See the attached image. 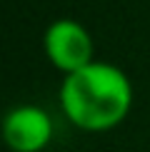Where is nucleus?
I'll use <instances>...</instances> for the list:
<instances>
[{"instance_id":"obj_1","label":"nucleus","mask_w":150,"mask_h":152,"mask_svg":"<svg viewBox=\"0 0 150 152\" xmlns=\"http://www.w3.org/2000/svg\"><path fill=\"white\" fill-rule=\"evenodd\" d=\"M60 110L78 130L108 132L130 115L133 82L118 65L93 60L62 77Z\"/></svg>"},{"instance_id":"obj_2","label":"nucleus","mask_w":150,"mask_h":152,"mask_svg":"<svg viewBox=\"0 0 150 152\" xmlns=\"http://www.w3.org/2000/svg\"><path fill=\"white\" fill-rule=\"evenodd\" d=\"M43 50H45V58L62 75H70L95 60L93 58V53H95L93 35L88 33L83 23L70 20V18H60L45 28Z\"/></svg>"},{"instance_id":"obj_3","label":"nucleus","mask_w":150,"mask_h":152,"mask_svg":"<svg viewBox=\"0 0 150 152\" xmlns=\"http://www.w3.org/2000/svg\"><path fill=\"white\" fill-rule=\"evenodd\" d=\"M0 135L12 152H43L53 140V120L38 105H18L5 112Z\"/></svg>"}]
</instances>
